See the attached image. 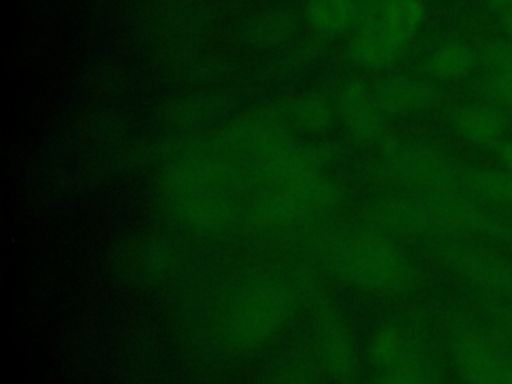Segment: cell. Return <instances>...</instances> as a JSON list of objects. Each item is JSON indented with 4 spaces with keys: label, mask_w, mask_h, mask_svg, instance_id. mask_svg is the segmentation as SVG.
I'll return each instance as SVG.
<instances>
[{
    "label": "cell",
    "mask_w": 512,
    "mask_h": 384,
    "mask_svg": "<svg viewBox=\"0 0 512 384\" xmlns=\"http://www.w3.org/2000/svg\"><path fill=\"white\" fill-rule=\"evenodd\" d=\"M476 92L484 102L512 114V72H488L476 84Z\"/></svg>",
    "instance_id": "31"
},
{
    "label": "cell",
    "mask_w": 512,
    "mask_h": 384,
    "mask_svg": "<svg viewBox=\"0 0 512 384\" xmlns=\"http://www.w3.org/2000/svg\"><path fill=\"white\" fill-rule=\"evenodd\" d=\"M178 246L150 230H132L114 238L104 254V270L122 288L150 290L168 282L180 268Z\"/></svg>",
    "instance_id": "4"
},
{
    "label": "cell",
    "mask_w": 512,
    "mask_h": 384,
    "mask_svg": "<svg viewBox=\"0 0 512 384\" xmlns=\"http://www.w3.org/2000/svg\"><path fill=\"white\" fill-rule=\"evenodd\" d=\"M410 346V328L406 330L398 322H382L368 338V360L382 372L402 362Z\"/></svg>",
    "instance_id": "29"
},
{
    "label": "cell",
    "mask_w": 512,
    "mask_h": 384,
    "mask_svg": "<svg viewBox=\"0 0 512 384\" xmlns=\"http://www.w3.org/2000/svg\"><path fill=\"white\" fill-rule=\"evenodd\" d=\"M330 160V152L326 146L322 148H300L292 142L264 158L258 160L256 168L252 170L254 180H262L270 186L294 182L300 178H308L320 174L322 164Z\"/></svg>",
    "instance_id": "17"
},
{
    "label": "cell",
    "mask_w": 512,
    "mask_h": 384,
    "mask_svg": "<svg viewBox=\"0 0 512 384\" xmlns=\"http://www.w3.org/2000/svg\"><path fill=\"white\" fill-rule=\"evenodd\" d=\"M478 66L476 48L462 40L438 44L426 58V70L438 80H456L468 76Z\"/></svg>",
    "instance_id": "28"
},
{
    "label": "cell",
    "mask_w": 512,
    "mask_h": 384,
    "mask_svg": "<svg viewBox=\"0 0 512 384\" xmlns=\"http://www.w3.org/2000/svg\"><path fill=\"white\" fill-rule=\"evenodd\" d=\"M386 116H410L430 110L442 100V90L432 82L410 74H390L372 88Z\"/></svg>",
    "instance_id": "15"
},
{
    "label": "cell",
    "mask_w": 512,
    "mask_h": 384,
    "mask_svg": "<svg viewBox=\"0 0 512 384\" xmlns=\"http://www.w3.org/2000/svg\"><path fill=\"white\" fill-rule=\"evenodd\" d=\"M166 2H190V0H166Z\"/></svg>",
    "instance_id": "40"
},
{
    "label": "cell",
    "mask_w": 512,
    "mask_h": 384,
    "mask_svg": "<svg viewBox=\"0 0 512 384\" xmlns=\"http://www.w3.org/2000/svg\"><path fill=\"white\" fill-rule=\"evenodd\" d=\"M476 298L484 308V312L500 326V330L508 336V340H512V302L482 296V294H476Z\"/></svg>",
    "instance_id": "34"
},
{
    "label": "cell",
    "mask_w": 512,
    "mask_h": 384,
    "mask_svg": "<svg viewBox=\"0 0 512 384\" xmlns=\"http://www.w3.org/2000/svg\"><path fill=\"white\" fill-rule=\"evenodd\" d=\"M304 18L320 38H326L356 24L358 6L356 0H304Z\"/></svg>",
    "instance_id": "27"
},
{
    "label": "cell",
    "mask_w": 512,
    "mask_h": 384,
    "mask_svg": "<svg viewBox=\"0 0 512 384\" xmlns=\"http://www.w3.org/2000/svg\"><path fill=\"white\" fill-rule=\"evenodd\" d=\"M336 108L350 138L356 142H372L384 132L386 114L380 110L374 92L362 80L354 78L340 86Z\"/></svg>",
    "instance_id": "16"
},
{
    "label": "cell",
    "mask_w": 512,
    "mask_h": 384,
    "mask_svg": "<svg viewBox=\"0 0 512 384\" xmlns=\"http://www.w3.org/2000/svg\"><path fill=\"white\" fill-rule=\"evenodd\" d=\"M434 258L476 294L512 302V260L498 250L456 236H442L430 246Z\"/></svg>",
    "instance_id": "5"
},
{
    "label": "cell",
    "mask_w": 512,
    "mask_h": 384,
    "mask_svg": "<svg viewBox=\"0 0 512 384\" xmlns=\"http://www.w3.org/2000/svg\"><path fill=\"white\" fill-rule=\"evenodd\" d=\"M322 374L324 370L312 346L292 348L276 356L254 384H320Z\"/></svg>",
    "instance_id": "20"
},
{
    "label": "cell",
    "mask_w": 512,
    "mask_h": 384,
    "mask_svg": "<svg viewBox=\"0 0 512 384\" xmlns=\"http://www.w3.org/2000/svg\"><path fill=\"white\" fill-rule=\"evenodd\" d=\"M424 16L426 6L422 0H388L374 20L380 22L390 40L404 52V48L418 34Z\"/></svg>",
    "instance_id": "25"
},
{
    "label": "cell",
    "mask_w": 512,
    "mask_h": 384,
    "mask_svg": "<svg viewBox=\"0 0 512 384\" xmlns=\"http://www.w3.org/2000/svg\"><path fill=\"white\" fill-rule=\"evenodd\" d=\"M176 78H182L184 82L194 84H206L216 82L220 78H226L232 70V62L218 54H202L198 46H190L182 50L178 56L164 62Z\"/></svg>",
    "instance_id": "26"
},
{
    "label": "cell",
    "mask_w": 512,
    "mask_h": 384,
    "mask_svg": "<svg viewBox=\"0 0 512 384\" xmlns=\"http://www.w3.org/2000/svg\"><path fill=\"white\" fill-rule=\"evenodd\" d=\"M500 26H502L504 34L512 40V8L500 14Z\"/></svg>",
    "instance_id": "38"
},
{
    "label": "cell",
    "mask_w": 512,
    "mask_h": 384,
    "mask_svg": "<svg viewBox=\"0 0 512 384\" xmlns=\"http://www.w3.org/2000/svg\"><path fill=\"white\" fill-rule=\"evenodd\" d=\"M82 86L90 96L108 104L124 98L132 90V76L120 62L98 58L84 68Z\"/></svg>",
    "instance_id": "23"
},
{
    "label": "cell",
    "mask_w": 512,
    "mask_h": 384,
    "mask_svg": "<svg viewBox=\"0 0 512 384\" xmlns=\"http://www.w3.org/2000/svg\"><path fill=\"white\" fill-rule=\"evenodd\" d=\"M342 198L338 182L314 174L294 182L274 184L260 192L242 214L244 224L254 232H274L300 220L330 212Z\"/></svg>",
    "instance_id": "3"
},
{
    "label": "cell",
    "mask_w": 512,
    "mask_h": 384,
    "mask_svg": "<svg viewBox=\"0 0 512 384\" xmlns=\"http://www.w3.org/2000/svg\"><path fill=\"white\" fill-rule=\"evenodd\" d=\"M352 58L368 68H384L392 64L402 50L390 40L378 20L358 24V30L350 42Z\"/></svg>",
    "instance_id": "24"
},
{
    "label": "cell",
    "mask_w": 512,
    "mask_h": 384,
    "mask_svg": "<svg viewBox=\"0 0 512 384\" xmlns=\"http://www.w3.org/2000/svg\"><path fill=\"white\" fill-rule=\"evenodd\" d=\"M388 0H356V6H358V24L362 22H368V20H374L382 8L386 6Z\"/></svg>",
    "instance_id": "35"
},
{
    "label": "cell",
    "mask_w": 512,
    "mask_h": 384,
    "mask_svg": "<svg viewBox=\"0 0 512 384\" xmlns=\"http://www.w3.org/2000/svg\"><path fill=\"white\" fill-rule=\"evenodd\" d=\"M384 172L394 182L424 194L456 190L460 186V168L430 144H400L384 160Z\"/></svg>",
    "instance_id": "10"
},
{
    "label": "cell",
    "mask_w": 512,
    "mask_h": 384,
    "mask_svg": "<svg viewBox=\"0 0 512 384\" xmlns=\"http://www.w3.org/2000/svg\"><path fill=\"white\" fill-rule=\"evenodd\" d=\"M482 198L492 206L512 208V172L508 170H490L480 184Z\"/></svg>",
    "instance_id": "33"
},
{
    "label": "cell",
    "mask_w": 512,
    "mask_h": 384,
    "mask_svg": "<svg viewBox=\"0 0 512 384\" xmlns=\"http://www.w3.org/2000/svg\"><path fill=\"white\" fill-rule=\"evenodd\" d=\"M448 348L464 384H500L504 342L464 310L448 314Z\"/></svg>",
    "instance_id": "6"
},
{
    "label": "cell",
    "mask_w": 512,
    "mask_h": 384,
    "mask_svg": "<svg viewBox=\"0 0 512 384\" xmlns=\"http://www.w3.org/2000/svg\"><path fill=\"white\" fill-rule=\"evenodd\" d=\"M298 14L288 6L260 8L238 24V38L242 44L258 50L282 48L298 32Z\"/></svg>",
    "instance_id": "18"
},
{
    "label": "cell",
    "mask_w": 512,
    "mask_h": 384,
    "mask_svg": "<svg viewBox=\"0 0 512 384\" xmlns=\"http://www.w3.org/2000/svg\"><path fill=\"white\" fill-rule=\"evenodd\" d=\"M500 384H512V350L504 346V360H502V374Z\"/></svg>",
    "instance_id": "37"
},
{
    "label": "cell",
    "mask_w": 512,
    "mask_h": 384,
    "mask_svg": "<svg viewBox=\"0 0 512 384\" xmlns=\"http://www.w3.org/2000/svg\"><path fill=\"white\" fill-rule=\"evenodd\" d=\"M492 10H496L498 14H502V12H506V10H510L512 8V0H484Z\"/></svg>",
    "instance_id": "39"
},
{
    "label": "cell",
    "mask_w": 512,
    "mask_h": 384,
    "mask_svg": "<svg viewBox=\"0 0 512 384\" xmlns=\"http://www.w3.org/2000/svg\"><path fill=\"white\" fill-rule=\"evenodd\" d=\"M374 384H436V364L418 328H410V346L402 362L382 370Z\"/></svg>",
    "instance_id": "21"
},
{
    "label": "cell",
    "mask_w": 512,
    "mask_h": 384,
    "mask_svg": "<svg viewBox=\"0 0 512 384\" xmlns=\"http://www.w3.org/2000/svg\"><path fill=\"white\" fill-rule=\"evenodd\" d=\"M450 126L464 140L490 150L496 142L504 140L510 114L484 100L468 102L450 110Z\"/></svg>",
    "instance_id": "19"
},
{
    "label": "cell",
    "mask_w": 512,
    "mask_h": 384,
    "mask_svg": "<svg viewBox=\"0 0 512 384\" xmlns=\"http://www.w3.org/2000/svg\"><path fill=\"white\" fill-rule=\"evenodd\" d=\"M284 116L290 126L306 134H320L332 128L338 108L336 102L322 92H306L284 102Z\"/></svg>",
    "instance_id": "22"
},
{
    "label": "cell",
    "mask_w": 512,
    "mask_h": 384,
    "mask_svg": "<svg viewBox=\"0 0 512 384\" xmlns=\"http://www.w3.org/2000/svg\"><path fill=\"white\" fill-rule=\"evenodd\" d=\"M322 46H324L322 38H306L284 48L280 54H276L272 60L264 64V76L276 78V76H286L294 70H300L322 52Z\"/></svg>",
    "instance_id": "30"
},
{
    "label": "cell",
    "mask_w": 512,
    "mask_h": 384,
    "mask_svg": "<svg viewBox=\"0 0 512 384\" xmlns=\"http://www.w3.org/2000/svg\"><path fill=\"white\" fill-rule=\"evenodd\" d=\"M478 64H482L488 72H512V40L504 38H488L478 48Z\"/></svg>",
    "instance_id": "32"
},
{
    "label": "cell",
    "mask_w": 512,
    "mask_h": 384,
    "mask_svg": "<svg viewBox=\"0 0 512 384\" xmlns=\"http://www.w3.org/2000/svg\"><path fill=\"white\" fill-rule=\"evenodd\" d=\"M364 218L374 232L386 236H442L440 226L424 196H380L366 206Z\"/></svg>",
    "instance_id": "12"
},
{
    "label": "cell",
    "mask_w": 512,
    "mask_h": 384,
    "mask_svg": "<svg viewBox=\"0 0 512 384\" xmlns=\"http://www.w3.org/2000/svg\"><path fill=\"white\" fill-rule=\"evenodd\" d=\"M312 350L326 376L346 382L360 368V350L354 328L332 298L320 296L312 302Z\"/></svg>",
    "instance_id": "8"
},
{
    "label": "cell",
    "mask_w": 512,
    "mask_h": 384,
    "mask_svg": "<svg viewBox=\"0 0 512 384\" xmlns=\"http://www.w3.org/2000/svg\"><path fill=\"white\" fill-rule=\"evenodd\" d=\"M442 236H480L512 248V220L488 208L462 188L424 194Z\"/></svg>",
    "instance_id": "7"
},
{
    "label": "cell",
    "mask_w": 512,
    "mask_h": 384,
    "mask_svg": "<svg viewBox=\"0 0 512 384\" xmlns=\"http://www.w3.org/2000/svg\"><path fill=\"white\" fill-rule=\"evenodd\" d=\"M330 264L340 280L372 294H404L420 280L412 258L390 236L374 230L342 240Z\"/></svg>",
    "instance_id": "2"
},
{
    "label": "cell",
    "mask_w": 512,
    "mask_h": 384,
    "mask_svg": "<svg viewBox=\"0 0 512 384\" xmlns=\"http://www.w3.org/2000/svg\"><path fill=\"white\" fill-rule=\"evenodd\" d=\"M248 178H252V172L234 160L198 152L170 160L160 170L156 186L162 192V198H168L198 192H226L230 186H236Z\"/></svg>",
    "instance_id": "9"
},
{
    "label": "cell",
    "mask_w": 512,
    "mask_h": 384,
    "mask_svg": "<svg viewBox=\"0 0 512 384\" xmlns=\"http://www.w3.org/2000/svg\"><path fill=\"white\" fill-rule=\"evenodd\" d=\"M166 216L196 236H220L232 230L242 212L228 192H198L164 198Z\"/></svg>",
    "instance_id": "11"
},
{
    "label": "cell",
    "mask_w": 512,
    "mask_h": 384,
    "mask_svg": "<svg viewBox=\"0 0 512 384\" xmlns=\"http://www.w3.org/2000/svg\"><path fill=\"white\" fill-rule=\"evenodd\" d=\"M236 104V96L230 90L198 88L178 94L162 102L156 110V118L162 126L174 132H190L204 124H210Z\"/></svg>",
    "instance_id": "14"
},
{
    "label": "cell",
    "mask_w": 512,
    "mask_h": 384,
    "mask_svg": "<svg viewBox=\"0 0 512 384\" xmlns=\"http://www.w3.org/2000/svg\"><path fill=\"white\" fill-rule=\"evenodd\" d=\"M298 308L296 290L276 274L238 282L214 316V340L230 356H252L270 346Z\"/></svg>",
    "instance_id": "1"
},
{
    "label": "cell",
    "mask_w": 512,
    "mask_h": 384,
    "mask_svg": "<svg viewBox=\"0 0 512 384\" xmlns=\"http://www.w3.org/2000/svg\"><path fill=\"white\" fill-rule=\"evenodd\" d=\"M338 384H356V382H352V380H346V382H338Z\"/></svg>",
    "instance_id": "41"
},
{
    "label": "cell",
    "mask_w": 512,
    "mask_h": 384,
    "mask_svg": "<svg viewBox=\"0 0 512 384\" xmlns=\"http://www.w3.org/2000/svg\"><path fill=\"white\" fill-rule=\"evenodd\" d=\"M490 150L498 158V162L504 166V170L512 172V140H500Z\"/></svg>",
    "instance_id": "36"
},
{
    "label": "cell",
    "mask_w": 512,
    "mask_h": 384,
    "mask_svg": "<svg viewBox=\"0 0 512 384\" xmlns=\"http://www.w3.org/2000/svg\"><path fill=\"white\" fill-rule=\"evenodd\" d=\"M130 118L118 108L98 102L76 110L64 130L68 146L82 152H104L126 142L130 134Z\"/></svg>",
    "instance_id": "13"
}]
</instances>
